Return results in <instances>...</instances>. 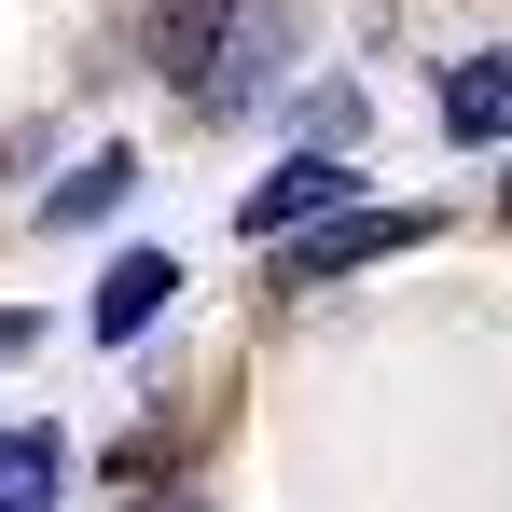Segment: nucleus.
Here are the masks:
<instances>
[{"instance_id": "obj_3", "label": "nucleus", "mask_w": 512, "mask_h": 512, "mask_svg": "<svg viewBox=\"0 0 512 512\" xmlns=\"http://www.w3.org/2000/svg\"><path fill=\"white\" fill-rule=\"evenodd\" d=\"M236 14H250V0H153V56H167V84H180V97H208V111H222Z\"/></svg>"}, {"instance_id": "obj_1", "label": "nucleus", "mask_w": 512, "mask_h": 512, "mask_svg": "<svg viewBox=\"0 0 512 512\" xmlns=\"http://www.w3.org/2000/svg\"><path fill=\"white\" fill-rule=\"evenodd\" d=\"M402 250H429V208H333V222L277 236V250H263V277H277V291H333V277L402 263Z\"/></svg>"}, {"instance_id": "obj_2", "label": "nucleus", "mask_w": 512, "mask_h": 512, "mask_svg": "<svg viewBox=\"0 0 512 512\" xmlns=\"http://www.w3.org/2000/svg\"><path fill=\"white\" fill-rule=\"evenodd\" d=\"M346 194H360V167H346L333 139H305V153H291V167L263 180L250 208H236V236H250V250H277V236H305V222H333Z\"/></svg>"}, {"instance_id": "obj_8", "label": "nucleus", "mask_w": 512, "mask_h": 512, "mask_svg": "<svg viewBox=\"0 0 512 512\" xmlns=\"http://www.w3.org/2000/svg\"><path fill=\"white\" fill-rule=\"evenodd\" d=\"M0 360H28V305H0Z\"/></svg>"}, {"instance_id": "obj_5", "label": "nucleus", "mask_w": 512, "mask_h": 512, "mask_svg": "<svg viewBox=\"0 0 512 512\" xmlns=\"http://www.w3.org/2000/svg\"><path fill=\"white\" fill-rule=\"evenodd\" d=\"M167 291H180V263H167V250H125V263H111V277H97V305H84V333H97V346H125V333H153V319H167Z\"/></svg>"}, {"instance_id": "obj_7", "label": "nucleus", "mask_w": 512, "mask_h": 512, "mask_svg": "<svg viewBox=\"0 0 512 512\" xmlns=\"http://www.w3.org/2000/svg\"><path fill=\"white\" fill-rule=\"evenodd\" d=\"M125 180H139V153H84V167H70L56 194H42V222H97V208H111Z\"/></svg>"}, {"instance_id": "obj_10", "label": "nucleus", "mask_w": 512, "mask_h": 512, "mask_svg": "<svg viewBox=\"0 0 512 512\" xmlns=\"http://www.w3.org/2000/svg\"><path fill=\"white\" fill-rule=\"evenodd\" d=\"M499 222H512V180H499Z\"/></svg>"}, {"instance_id": "obj_4", "label": "nucleus", "mask_w": 512, "mask_h": 512, "mask_svg": "<svg viewBox=\"0 0 512 512\" xmlns=\"http://www.w3.org/2000/svg\"><path fill=\"white\" fill-rule=\"evenodd\" d=\"M443 139H457V153H499L512 139V42H485V56L443 70Z\"/></svg>"}, {"instance_id": "obj_6", "label": "nucleus", "mask_w": 512, "mask_h": 512, "mask_svg": "<svg viewBox=\"0 0 512 512\" xmlns=\"http://www.w3.org/2000/svg\"><path fill=\"white\" fill-rule=\"evenodd\" d=\"M56 485H70V443L56 429H0V512H56Z\"/></svg>"}, {"instance_id": "obj_9", "label": "nucleus", "mask_w": 512, "mask_h": 512, "mask_svg": "<svg viewBox=\"0 0 512 512\" xmlns=\"http://www.w3.org/2000/svg\"><path fill=\"white\" fill-rule=\"evenodd\" d=\"M139 512H194V499H139Z\"/></svg>"}]
</instances>
